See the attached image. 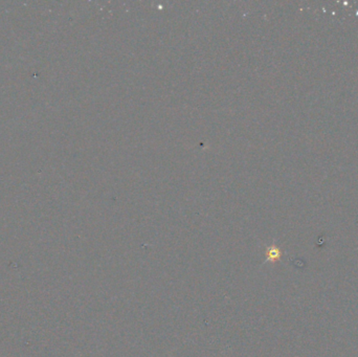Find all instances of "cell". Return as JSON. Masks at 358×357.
Returning a JSON list of instances; mask_svg holds the SVG:
<instances>
[{"instance_id":"1","label":"cell","mask_w":358,"mask_h":357,"mask_svg":"<svg viewBox=\"0 0 358 357\" xmlns=\"http://www.w3.org/2000/svg\"><path fill=\"white\" fill-rule=\"evenodd\" d=\"M266 257H267V261H276L281 258V250L276 247V246H271L268 248L267 253H266Z\"/></svg>"}]
</instances>
